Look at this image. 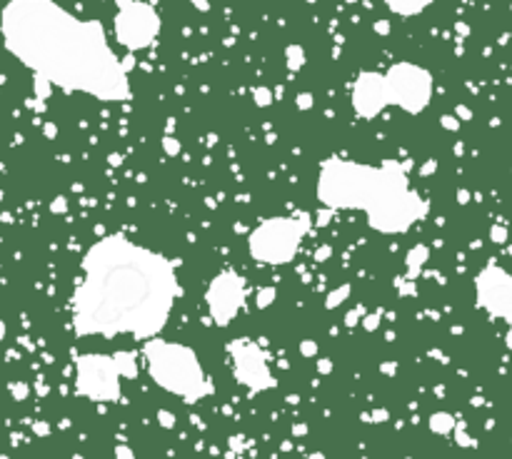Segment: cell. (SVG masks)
Segmentation results:
<instances>
[{
  "instance_id": "6da1fadb",
  "label": "cell",
  "mask_w": 512,
  "mask_h": 459,
  "mask_svg": "<svg viewBox=\"0 0 512 459\" xmlns=\"http://www.w3.org/2000/svg\"><path fill=\"white\" fill-rule=\"evenodd\" d=\"M3 28L13 53L65 90L105 100L127 92L125 70L98 20H78L50 0H13Z\"/></svg>"
},
{
  "instance_id": "7a4b0ae2",
  "label": "cell",
  "mask_w": 512,
  "mask_h": 459,
  "mask_svg": "<svg viewBox=\"0 0 512 459\" xmlns=\"http://www.w3.org/2000/svg\"><path fill=\"white\" fill-rule=\"evenodd\" d=\"M173 297L175 277L157 255L108 237L85 262L75 325L83 335L150 337L165 325Z\"/></svg>"
},
{
  "instance_id": "3957f363",
  "label": "cell",
  "mask_w": 512,
  "mask_h": 459,
  "mask_svg": "<svg viewBox=\"0 0 512 459\" xmlns=\"http://www.w3.org/2000/svg\"><path fill=\"white\" fill-rule=\"evenodd\" d=\"M320 197L332 207H360L382 232H405L422 215L420 197L407 190L405 175L332 160L320 175Z\"/></svg>"
},
{
  "instance_id": "277c9868",
  "label": "cell",
  "mask_w": 512,
  "mask_h": 459,
  "mask_svg": "<svg viewBox=\"0 0 512 459\" xmlns=\"http://www.w3.org/2000/svg\"><path fill=\"white\" fill-rule=\"evenodd\" d=\"M145 357L155 382H160L168 392L182 395L187 399H195L205 392V377L200 372L195 355L187 347L155 339L145 344Z\"/></svg>"
},
{
  "instance_id": "5b68a950",
  "label": "cell",
  "mask_w": 512,
  "mask_h": 459,
  "mask_svg": "<svg viewBox=\"0 0 512 459\" xmlns=\"http://www.w3.org/2000/svg\"><path fill=\"white\" fill-rule=\"evenodd\" d=\"M302 232L305 230L298 225V220H270L250 237V250L258 260L285 262L293 257Z\"/></svg>"
},
{
  "instance_id": "8992f818",
  "label": "cell",
  "mask_w": 512,
  "mask_h": 459,
  "mask_svg": "<svg viewBox=\"0 0 512 459\" xmlns=\"http://www.w3.org/2000/svg\"><path fill=\"white\" fill-rule=\"evenodd\" d=\"M118 18H115V35L127 50L145 48L160 32V18L155 15L150 5L135 3V0H118Z\"/></svg>"
},
{
  "instance_id": "52a82bcc",
  "label": "cell",
  "mask_w": 512,
  "mask_h": 459,
  "mask_svg": "<svg viewBox=\"0 0 512 459\" xmlns=\"http://www.w3.org/2000/svg\"><path fill=\"white\" fill-rule=\"evenodd\" d=\"M240 297H242V279L235 275H222L220 279H215L210 287V307L212 314L217 322H228L235 309L240 307Z\"/></svg>"
},
{
  "instance_id": "ba28073f",
  "label": "cell",
  "mask_w": 512,
  "mask_h": 459,
  "mask_svg": "<svg viewBox=\"0 0 512 459\" xmlns=\"http://www.w3.org/2000/svg\"><path fill=\"white\" fill-rule=\"evenodd\" d=\"M430 0H388V5H390L392 13H397V15H418L425 10V5H427Z\"/></svg>"
}]
</instances>
